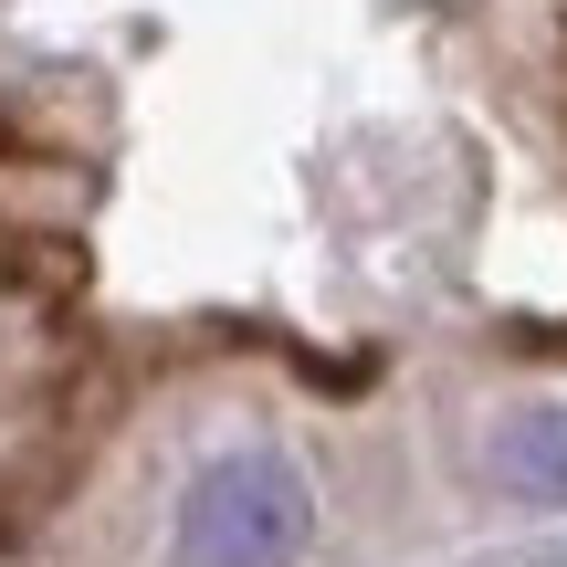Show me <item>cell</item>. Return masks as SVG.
Listing matches in <instances>:
<instances>
[{
	"label": "cell",
	"mask_w": 567,
	"mask_h": 567,
	"mask_svg": "<svg viewBox=\"0 0 567 567\" xmlns=\"http://www.w3.org/2000/svg\"><path fill=\"white\" fill-rule=\"evenodd\" d=\"M316 557V484L284 452H221L179 494V567H305Z\"/></svg>",
	"instance_id": "1"
},
{
	"label": "cell",
	"mask_w": 567,
	"mask_h": 567,
	"mask_svg": "<svg viewBox=\"0 0 567 567\" xmlns=\"http://www.w3.org/2000/svg\"><path fill=\"white\" fill-rule=\"evenodd\" d=\"M494 484L515 505H567V400H526L494 421Z\"/></svg>",
	"instance_id": "2"
}]
</instances>
